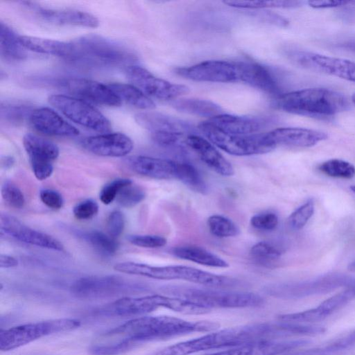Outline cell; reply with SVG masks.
<instances>
[{
    "label": "cell",
    "instance_id": "603a6c76",
    "mask_svg": "<svg viewBox=\"0 0 355 355\" xmlns=\"http://www.w3.org/2000/svg\"><path fill=\"white\" fill-rule=\"evenodd\" d=\"M207 121L224 132L248 135L256 134L270 123V120L266 117L244 116L223 113L209 119Z\"/></svg>",
    "mask_w": 355,
    "mask_h": 355
},
{
    "label": "cell",
    "instance_id": "5b68a950",
    "mask_svg": "<svg viewBox=\"0 0 355 355\" xmlns=\"http://www.w3.org/2000/svg\"><path fill=\"white\" fill-rule=\"evenodd\" d=\"M164 291L207 309L252 308L264 304V299L254 293L223 291L219 288H200L182 286H167Z\"/></svg>",
    "mask_w": 355,
    "mask_h": 355
},
{
    "label": "cell",
    "instance_id": "91938a15",
    "mask_svg": "<svg viewBox=\"0 0 355 355\" xmlns=\"http://www.w3.org/2000/svg\"><path fill=\"white\" fill-rule=\"evenodd\" d=\"M352 101L353 103L355 105V92L353 94V95L352 96Z\"/></svg>",
    "mask_w": 355,
    "mask_h": 355
},
{
    "label": "cell",
    "instance_id": "7a4b0ae2",
    "mask_svg": "<svg viewBox=\"0 0 355 355\" xmlns=\"http://www.w3.org/2000/svg\"><path fill=\"white\" fill-rule=\"evenodd\" d=\"M275 336L274 324L254 323L214 331L202 336L166 347L149 355H190L202 351L272 340Z\"/></svg>",
    "mask_w": 355,
    "mask_h": 355
},
{
    "label": "cell",
    "instance_id": "f546056e",
    "mask_svg": "<svg viewBox=\"0 0 355 355\" xmlns=\"http://www.w3.org/2000/svg\"><path fill=\"white\" fill-rule=\"evenodd\" d=\"M0 52L1 58L9 62L23 60L26 57L19 36L3 21H0Z\"/></svg>",
    "mask_w": 355,
    "mask_h": 355
},
{
    "label": "cell",
    "instance_id": "e0dca14e",
    "mask_svg": "<svg viewBox=\"0 0 355 355\" xmlns=\"http://www.w3.org/2000/svg\"><path fill=\"white\" fill-rule=\"evenodd\" d=\"M185 143L200 160L220 175L230 177L234 170L231 163L206 139L197 134L187 136Z\"/></svg>",
    "mask_w": 355,
    "mask_h": 355
},
{
    "label": "cell",
    "instance_id": "ffe728a7",
    "mask_svg": "<svg viewBox=\"0 0 355 355\" xmlns=\"http://www.w3.org/2000/svg\"><path fill=\"white\" fill-rule=\"evenodd\" d=\"M266 134L275 147L280 145L308 148L328 137L326 133L319 130L293 127L276 128Z\"/></svg>",
    "mask_w": 355,
    "mask_h": 355
},
{
    "label": "cell",
    "instance_id": "83f0119b",
    "mask_svg": "<svg viewBox=\"0 0 355 355\" xmlns=\"http://www.w3.org/2000/svg\"><path fill=\"white\" fill-rule=\"evenodd\" d=\"M171 253L179 259L214 268H227L228 263L204 248L185 245L173 248Z\"/></svg>",
    "mask_w": 355,
    "mask_h": 355
},
{
    "label": "cell",
    "instance_id": "b9f144b4",
    "mask_svg": "<svg viewBox=\"0 0 355 355\" xmlns=\"http://www.w3.org/2000/svg\"><path fill=\"white\" fill-rule=\"evenodd\" d=\"M327 316L318 308L306 310L302 312L282 314L277 317L281 322H312L322 320Z\"/></svg>",
    "mask_w": 355,
    "mask_h": 355
},
{
    "label": "cell",
    "instance_id": "f35d334b",
    "mask_svg": "<svg viewBox=\"0 0 355 355\" xmlns=\"http://www.w3.org/2000/svg\"><path fill=\"white\" fill-rule=\"evenodd\" d=\"M139 344L128 338H122L117 343L95 345L89 347L92 355H120L135 349Z\"/></svg>",
    "mask_w": 355,
    "mask_h": 355
},
{
    "label": "cell",
    "instance_id": "7402d4cb",
    "mask_svg": "<svg viewBox=\"0 0 355 355\" xmlns=\"http://www.w3.org/2000/svg\"><path fill=\"white\" fill-rule=\"evenodd\" d=\"M127 164L134 173L157 180L176 179V161L137 155L127 159Z\"/></svg>",
    "mask_w": 355,
    "mask_h": 355
},
{
    "label": "cell",
    "instance_id": "8fae6325",
    "mask_svg": "<svg viewBox=\"0 0 355 355\" xmlns=\"http://www.w3.org/2000/svg\"><path fill=\"white\" fill-rule=\"evenodd\" d=\"M175 73L184 78L200 82L239 83L237 61L207 60L187 67L177 68Z\"/></svg>",
    "mask_w": 355,
    "mask_h": 355
},
{
    "label": "cell",
    "instance_id": "52a82bcc",
    "mask_svg": "<svg viewBox=\"0 0 355 355\" xmlns=\"http://www.w3.org/2000/svg\"><path fill=\"white\" fill-rule=\"evenodd\" d=\"M80 321L73 318H60L21 324L0 331V349L10 351L42 337L78 328Z\"/></svg>",
    "mask_w": 355,
    "mask_h": 355
},
{
    "label": "cell",
    "instance_id": "ee69618b",
    "mask_svg": "<svg viewBox=\"0 0 355 355\" xmlns=\"http://www.w3.org/2000/svg\"><path fill=\"white\" fill-rule=\"evenodd\" d=\"M314 213V203L309 200L296 210L288 218V224L294 230H300L305 226Z\"/></svg>",
    "mask_w": 355,
    "mask_h": 355
},
{
    "label": "cell",
    "instance_id": "7dc6e473",
    "mask_svg": "<svg viewBox=\"0 0 355 355\" xmlns=\"http://www.w3.org/2000/svg\"><path fill=\"white\" fill-rule=\"evenodd\" d=\"M277 215L271 211H263L257 214L250 218V225L260 231H272L278 225Z\"/></svg>",
    "mask_w": 355,
    "mask_h": 355
},
{
    "label": "cell",
    "instance_id": "681fc988",
    "mask_svg": "<svg viewBox=\"0 0 355 355\" xmlns=\"http://www.w3.org/2000/svg\"><path fill=\"white\" fill-rule=\"evenodd\" d=\"M98 212V203L91 199L85 200L78 203L73 209L74 217L80 220L92 219Z\"/></svg>",
    "mask_w": 355,
    "mask_h": 355
},
{
    "label": "cell",
    "instance_id": "d4e9b609",
    "mask_svg": "<svg viewBox=\"0 0 355 355\" xmlns=\"http://www.w3.org/2000/svg\"><path fill=\"white\" fill-rule=\"evenodd\" d=\"M240 83L271 94H277L279 87L270 71L264 67L250 61H237Z\"/></svg>",
    "mask_w": 355,
    "mask_h": 355
},
{
    "label": "cell",
    "instance_id": "6da1fadb",
    "mask_svg": "<svg viewBox=\"0 0 355 355\" xmlns=\"http://www.w3.org/2000/svg\"><path fill=\"white\" fill-rule=\"evenodd\" d=\"M220 324L211 321L189 322L167 316H144L132 319L108 331L107 336H119L139 344L170 339L193 332H209Z\"/></svg>",
    "mask_w": 355,
    "mask_h": 355
},
{
    "label": "cell",
    "instance_id": "30bf717a",
    "mask_svg": "<svg viewBox=\"0 0 355 355\" xmlns=\"http://www.w3.org/2000/svg\"><path fill=\"white\" fill-rule=\"evenodd\" d=\"M125 73L132 85L148 97L162 101H171L189 92L187 86L172 83L157 78L140 66L128 67Z\"/></svg>",
    "mask_w": 355,
    "mask_h": 355
},
{
    "label": "cell",
    "instance_id": "680465c9",
    "mask_svg": "<svg viewBox=\"0 0 355 355\" xmlns=\"http://www.w3.org/2000/svg\"><path fill=\"white\" fill-rule=\"evenodd\" d=\"M347 48L350 49L355 51V42H349L345 45Z\"/></svg>",
    "mask_w": 355,
    "mask_h": 355
},
{
    "label": "cell",
    "instance_id": "bcb514c9",
    "mask_svg": "<svg viewBox=\"0 0 355 355\" xmlns=\"http://www.w3.org/2000/svg\"><path fill=\"white\" fill-rule=\"evenodd\" d=\"M354 298L349 289L336 294L322 302L318 307L327 315L340 309L349 300Z\"/></svg>",
    "mask_w": 355,
    "mask_h": 355
},
{
    "label": "cell",
    "instance_id": "cb8c5ba5",
    "mask_svg": "<svg viewBox=\"0 0 355 355\" xmlns=\"http://www.w3.org/2000/svg\"><path fill=\"white\" fill-rule=\"evenodd\" d=\"M29 5L30 3H28ZM34 10L43 20L58 25L79 26L96 28L98 26V19L93 15L78 10H53L35 7Z\"/></svg>",
    "mask_w": 355,
    "mask_h": 355
},
{
    "label": "cell",
    "instance_id": "f5cc1de1",
    "mask_svg": "<svg viewBox=\"0 0 355 355\" xmlns=\"http://www.w3.org/2000/svg\"><path fill=\"white\" fill-rule=\"evenodd\" d=\"M355 344V329L343 337L335 340L322 351L334 352L350 347Z\"/></svg>",
    "mask_w": 355,
    "mask_h": 355
},
{
    "label": "cell",
    "instance_id": "db71d44e",
    "mask_svg": "<svg viewBox=\"0 0 355 355\" xmlns=\"http://www.w3.org/2000/svg\"><path fill=\"white\" fill-rule=\"evenodd\" d=\"M252 15L260 18L264 21L279 26L286 27L288 25V21L286 19L276 13L268 10L254 11Z\"/></svg>",
    "mask_w": 355,
    "mask_h": 355
},
{
    "label": "cell",
    "instance_id": "1f68e13d",
    "mask_svg": "<svg viewBox=\"0 0 355 355\" xmlns=\"http://www.w3.org/2000/svg\"><path fill=\"white\" fill-rule=\"evenodd\" d=\"M176 180L196 193L205 194L208 191L207 185L202 175L189 162L176 161Z\"/></svg>",
    "mask_w": 355,
    "mask_h": 355
},
{
    "label": "cell",
    "instance_id": "3957f363",
    "mask_svg": "<svg viewBox=\"0 0 355 355\" xmlns=\"http://www.w3.org/2000/svg\"><path fill=\"white\" fill-rule=\"evenodd\" d=\"M284 112L315 118H328L348 107L341 94L326 88H306L279 95L275 101Z\"/></svg>",
    "mask_w": 355,
    "mask_h": 355
},
{
    "label": "cell",
    "instance_id": "9f6ffc18",
    "mask_svg": "<svg viewBox=\"0 0 355 355\" xmlns=\"http://www.w3.org/2000/svg\"><path fill=\"white\" fill-rule=\"evenodd\" d=\"M18 265V260L10 255L1 254L0 256V268H10Z\"/></svg>",
    "mask_w": 355,
    "mask_h": 355
},
{
    "label": "cell",
    "instance_id": "ab89813d",
    "mask_svg": "<svg viewBox=\"0 0 355 355\" xmlns=\"http://www.w3.org/2000/svg\"><path fill=\"white\" fill-rule=\"evenodd\" d=\"M145 196L146 193L143 189L132 183L123 188L116 200L121 207L132 208L143 201Z\"/></svg>",
    "mask_w": 355,
    "mask_h": 355
},
{
    "label": "cell",
    "instance_id": "ac0fdd59",
    "mask_svg": "<svg viewBox=\"0 0 355 355\" xmlns=\"http://www.w3.org/2000/svg\"><path fill=\"white\" fill-rule=\"evenodd\" d=\"M309 342L306 340L281 342L273 340H263L245 343L227 349L202 355H279L304 346Z\"/></svg>",
    "mask_w": 355,
    "mask_h": 355
},
{
    "label": "cell",
    "instance_id": "f907efd6",
    "mask_svg": "<svg viewBox=\"0 0 355 355\" xmlns=\"http://www.w3.org/2000/svg\"><path fill=\"white\" fill-rule=\"evenodd\" d=\"M124 227L125 217L123 214L119 210L112 211L106 222L108 234L116 239L122 234Z\"/></svg>",
    "mask_w": 355,
    "mask_h": 355
},
{
    "label": "cell",
    "instance_id": "f6af8a7d",
    "mask_svg": "<svg viewBox=\"0 0 355 355\" xmlns=\"http://www.w3.org/2000/svg\"><path fill=\"white\" fill-rule=\"evenodd\" d=\"M131 184H132V180L127 178H118L112 180L105 185L100 191L101 201L105 205L112 203L116 198L121 190Z\"/></svg>",
    "mask_w": 355,
    "mask_h": 355
},
{
    "label": "cell",
    "instance_id": "5bb4252c",
    "mask_svg": "<svg viewBox=\"0 0 355 355\" xmlns=\"http://www.w3.org/2000/svg\"><path fill=\"white\" fill-rule=\"evenodd\" d=\"M166 296L151 295L139 297H125L118 299L96 310L98 314L103 315L128 316L150 313L156 309L164 308Z\"/></svg>",
    "mask_w": 355,
    "mask_h": 355
},
{
    "label": "cell",
    "instance_id": "f1b7e54d",
    "mask_svg": "<svg viewBox=\"0 0 355 355\" xmlns=\"http://www.w3.org/2000/svg\"><path fill=\"white\" fill-rule=\"evenodd\" d=\"M171 105L177 110L196 116L211 119L223 114V109L218 104L205 99L186 98L175 100Z\"/></svg>",
    "mask_w": 355,
    "mask_h": 355
},
{
    "label": "cell",
    "instance_id": "d6a6232c",
    "mask_svg": "<svg viewBox=\"0 0 355 355\" xmlns=\"http://www.w3.org/2000/svg\"><path fill=\"white\" fill-rule=\"evenodd\" d=\"M82 236L95 250L105 255H112L119 249L116 239L103 232L93 230L83 234Z\"/></svg>",
    "mask_w": 355,
    "mask_h": 355
},
{
    "label": "cell",
    "instance_id": "11a10c76",
    "mask_svg": "<svg viewBox=\"0 0 355 355\" xmlns=\"http://www.w3.org/2000/svg\"><path fill=\"white\" fill-rule=\"evenodd\" d=\"M349 1H309L308 4L313 8H329L346 6L350 3Z\"/></svg>",
    "mask_w": 355,
    "mask_h": 355
},
{
    "label": "cell",
    "instance_id": "9a60e30c",
    "mask_svg": "<svg viewBox=\"0 0 355 355\" xmlns=\"http://www.w3.org/2000/svg\"><path fill=\"white\" fill-rule=\"evenodd\" d=\"M64 84L71 94L83 99L109 107H118L121 103L107 85L81 78L67 79Z\"/></svg>",
    "mask_w": 355,
    "mask_h": 355
},
{
    "label": "cell",
    "instance_id": "484cf974",
    "mask_svg": "<svg viewBox=\"0 0 355 355\" xmlns=\"http://www.w3.org/2000/svg\"><path fill=\"white\" fill-rule=\"evenodd\" d=\"M23 144L31 166L52 164L59 156V148L55 144L31 133L24 136Z\"/></svg>",
    "mask_w": 355,
    "mask_h": 355
},
{
    "label": "cell",
    "instance_id": "277c9868",
    "mask_svg": "<svg viewBox=\"0 0 355 355\" xmlns=\"http://www.w3.org/2000/svg\"><path fill=\"white\" fill-rule=\"evenodd\" d=\"M69 61L89 67H105L132 62L137 60L126 46L96 35H84L71 42Z\"/></svg>",
    "mask_w": 355,
    "mask_h": 355
},
{
    "label": "cell",
    "instance_id": "e575fe53",
    "mask_svg": "<svg viewBox=\"0 0 355 355\" xmlns=\"http://www.w3.org/2000/svg\"><path fill=\"white\" fill-rule=\"evenodd\" d=\"M207 226L210 232L218 238L234 237L240 232L238 226L231 219L218 214L208 218Z\"/></svg>",
    "mask_w": 355,
    "mask_h": 355
},
{
    "label": "cell",
    "instance_id": "7bdbcfd3",
    "mask_svg": "<svg viewBox=\"0 0 355 355\" xmlns=\"http://www.w3.org/2000/svg\"><path fill=\"white\" fill-rule=\"evenodd\" d=\"M1 196L10 207L21 209L25 204V198L21 189L12 182L6 181L1 187Z\"/></svg>",
    "mask_w": 355,
    "mask_h": 355
},
{
    "label": "cell",
    "instance_id": "836d02e7",
    "mask_svg": "<svg viewBox=\"0 0 355 355\" xmlns=\"http://www.w3.org/2000/svg\"><path fill=\"white\" fill-rule=\"evenodd\" d=\"M33 110L31 107L19 102H1V118L10 124L17 125L29 116Z\"/></svg>",
    "mask_w": 355,
    "mask_h": 355
},
{
    "label": "cell",
    "instance_id": "74e56055",
    "mask_svg": "<svg viewBox=\"0 0 355 355\" xmlns=\"http://www.w3.org/2000/svg\"><path fill=\"white\" fill-rule=\"evenodd\" d=\"M282 254L280 250L272 243L260 241L252 246L250 256L256 262L263 265L272 264Z\"/></svg>",
    "mask_w": 355,
    "mask_h": 355
},
{
    "label": "cell",
    "instance_id": "6f0895ef",
    "mask_svg": "<svg viewBox=\"0 0 355 355\" xmlns=\"http://www.w3.org/2000/svg\"><path fill=\"white\" fill-rule=\"evenodd\" d=\"M15 163V159L11 156H6L1 158V168L4 169H8L11 168Z\"/></svg>",
    "mask_w": 355,
    "mask_h": 355
},
{
    "label": "cell",
    "instance_id": "94428289",
    "mask_svg": "<svg viewBox=\"0 0 355 355\" xmlns=\"http://www.w3.org/2000/svg\"><path fill=\"white\" fill-rule=\"evenodd\" d=\"M350 189L355 193V185L352 186Z\"/></svg>",
    "mask_w": 355,
    "mask_h": 355
},
{
    "label": "cell",
    "instance_id": "8992f818",
    "mask_svg": "<svg viewBox=\"0 0 355 355\" xmlns=\"http://www.w3.org/2000/svg\"><path fill=\"white\" fill-rule=\"evenodd\" d=\"M198 129L212 144L232 155L264 154L276 148L266 133L248 135L228 134L218 130L207 121L200 123Z\"/></svg>",
    "mask_w": 355,
    "mask_h": 355
},
{
    "label": "cell",
    "instance_id": "c3c4849f",
    "mask_svg": "<svg viewBox=\"0 0 355 355\" xmlns=\"http://www.w3.org/2000/svg\"><path fill=\"white\" fill-rule=\"evenodd\" d=\"M128 240L134 245L145 248H157L166 245L167 240L159 235H130Z\"/></svg>",
    "mask_w": 355,
    "mask_h": 355
},
{
    "label": "cell",
    "instance_id": "4dcf8cb0",
    "mask_svg": "<svg viewBox=\"0 0 355 355\" xmlns=\"http://www.w3.org/2000/svg\"><path fill=\"white\" fill-rule=\"evenodd\" d=\"M107 85L121 100L141 110H152L155 107V103L133 85L112 83Z\"/></svg>",
    "mask_w": 355,
    "mask_h": 355
},
{
    "label": "cell",
    "instance_id": "d6986e66",
    "mask_svg": "<svg viewBox=\"0 0 355 355\" xmlns=\"http://www.w3.org/2000/svg\"><path fill=\"white\" fill-rule=\"evenodd\" d=\"M28 120L36 131L46 135L74 137L79 134L78 129L49 107L33 110Z\"/></svg>",
    "mask_w": 355,
    "mask_h": 355
},
{
    "label": "cell",
    "instance_id": "2e32d148",
    "mask_svg": "<svg viewBox=\"0 0 355 355\" xmlns=\"http://www.w3.org/2000/svg\"><path fill=\"white\" fill-rule=\"evenodd\" d=\"M83 146L98 156L119 157L132 151L133 142L125 134L111 132L89 137L83 141Z\"/></svg>",
    "mask_w": 355,
    "mask_h": 355
},
{
    "label": "cell",
    "instance_id": "d590c367",
    "mask_svg": "<svg viewBox=\"0 0 355 355\" xmlns=\"http://www.w3.org/2000/svg\"><path fill=\"white\" fill-rule=\"evenodd\" d=\"M318 169L331 178L350 179L355 175V166L349 162L340 159L325 161L318 166Z\"/></svg>",
    "mask_w": 355,
    "mask_h": 355
},
{
    "label": "cell",
    "instance_id": "9c48e42d",
    "mask_svg": "<svg viewBox=\"0 0 355 355\" xmlns=\"http://www.w3.org/2000/svg\"><path fill=\"white\" fill-rule=\"evenodd\" d=\"M286 55L295 64L304 69L355 83L354 61L304 51H288Z\"/></svg>",
    "mask_w": 355,
    "mask_h": 355
},
{
    "label": "cell",
    "instance_id": "816d5d0a",
    "mask_svg": "<svg viewBox=\"0 0 355 355\" xmlns=\"http://www.w3.org/2000/svg\"><path fill=\"white\" fill-rule=\"evenodd\" d=\"M40 198L41 201L49 208L60 209L62 207L64 200L62 195L57 191L44 189L40 191Z\"/></svg>",
    "mask_w": 355,
    "mask_h": 355
},
{
    "label": "cell",
    "instance_id": "ba28073f",
    "mask_svg": "<svg viewBox=\"0 0 355 355\" xmlns=\"http://www.w3.org/2000/svg\"><path fill=\"white\" fill-rule=\"evenodd\" d=\"M49 102L71 121L94 131L107 133L112 125L110 121L97 109L82 99L54 94Z\"/></svg>",
    "mask_w": 355,
    "mask_h": 355
},
{
    "label": "cell",
    "instance_id": "44dd1931",
    "mask_svg": "<svg viewBox=\"0 0 355 355\" xmlns=\"http://www.w3.org/2000/svg\"><path fill=\"white\" fill-rule=\"evenodd\" d=\"M137 123L150 133L164 132L186 135L196 134L195 127L180 119L156 112H140L135 115Z\"/></svg>",
    "mask_w": 355,
    "mask_h": 355
},
{
    "label": "cell",
    "instance_id": "4fadbf2b",
    "mask_svg": "<svg viewBox=\"0 0 355 355\" xmlns=\"http://www.w3.org/2000/svg\"><path fill=\"white\" fill-rule=\"evenodd\" d=\"M0 226L1 232H4L21 242L56 251L64 250L62 243L55 238L31 228L7 214H1Z\"/></svg>",
    "mask_w": 355,
    "mask_h": 355
},
{
    "label": "cell",
    "instance_id": "8d00e7d4",
    "mask_svg": "<svg viewBox=\"0 0 355 355\" xmlns=\"http://www.w3.org/2000/svg\"><path fill=\"white\" fill-rule=\"evenodd\" d=\"M229 6L242 9L260 10L268 8H293L302 5L299 1H225Z\"/></svg>",
    "mask_w": 355,
    "mask_h": 355
},
{
    "label": "cell",
    "instance_id": "60d3db41",
    "mask_svg": "<svg viewBox=\"0 0 355 355\" xmlns=\"http://www.w3.org/2000/svg\"><path fill=\"white\" fill-rule=\"evenodd\" d=\"M187 135L175 132L150 133L152 140L157 146L166 149H182L186 145ZM187 146V145H186Z\"/></svg>",
    "mask_w": 355,
    "mask_h": 355
},
{
    "label": "cell",
    "instance_id": "4316f807",
    "mask_svg": "<svg viewBox=\"0 0 355 355\" xmlns=\"http://www.w3.org/2000/svg\"><path fill=\"white\" fill-rule=\"evenodd\" d=\"M19 41L24 49L30 51L58 56L69 60L73 46L71 42L38 37L29 35H19Z\"/></svg>",
    "mask_w": 355,
    "mask_h": 355
},
{
    "label": "cell",
    "instance_id": "7c38bea8",
    "mask_svg": "<svg viewBox=\"0 0 355 355\" xmlns=\"http://www.w3.org/2000/svg\"><path fill=\"white\" fill-rule=\"evenodd\" d=\"M127 288V284L119 277L88 276L74 282L71 292L78 298L96 299L115 295Z\"/></svg>",
    "mask_w": 355,
    "mask_h": 355
}]
</instances>
